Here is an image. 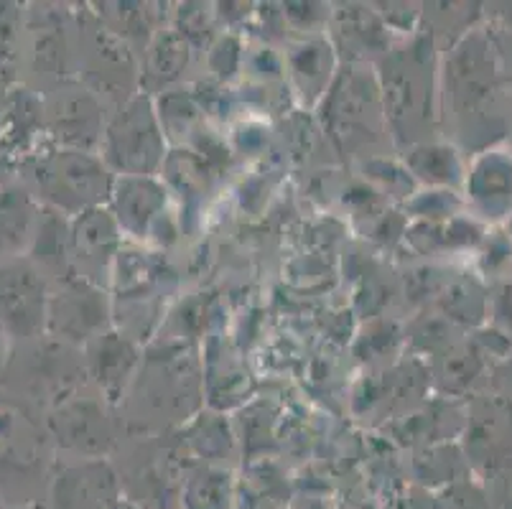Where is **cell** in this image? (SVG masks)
I'll return each instance as SVG.
<instances>
[{
    "instance_id": "cell-1",
    "label": "cell",
    "mask_w": 512,
    "mask_h": 509,
    "mask_svg": "<svg viewBox=\"0 0 512 509\" xmlns=\"http://www.w3.org/2000/svg\"><path fill=\"white\" fill-rule=\"evenodd\" d=\"M31 181L34 196L46 202L51 212L72 217L100 207L113 194L115 184L102 158L77 148H57L36 156L31 163Z\"/></svg>"
},
{
    "instance_id": "cell-2",
    "label": "cell",
    "mask_w": 512,
    "mask_h": 509,
    "mask_svg": "<svg viewBox=\"0 0 512 509\" xmlns=\"http://www.w3.org/2000/svg\"><path fill=\"white\" fill-rule=\"evenodd\" d=\"M431 49L426 41L385 54L380 64V97H383L385 123L395 140L408 143L431 120Z\"/></svg>"
},
{
    "instance_id": "cell-3",
    "label": "cell",
    "mask_w": 512,
    "mask_h": 509,
    "mask_svg": "<svg viewBox=\"0 0 512 509\" xmlns=\"http://www.w3.org/2000/svg\"><path fill=\"white\" fill-rule=\"evenodd\" d=\"M105 166L120 176H153L164 166L166 138L146 95L130 97L102 130Z\"/></svg>"
},
{
    "instance_id": "cell-4",
    "label": "cell",
    "mask_w": 512,
    "mask_h": 509,
    "mask_svg": "<svg viewBox=\"0 0 512 509\" xmlns=\"http://www.w3.org/2000/svg\"><path fill=\"white\" fill-rule=\"evenodd\" d=\"M329 135L342 151L355 153L370 146L388 130L383 112V97L372 74L360 69H344L324 95Z\"/></svg>"
},
{
    "instance_id": "cell-5",
    "label": "cell",
    "mask_w": 512,
    "mask_h": 509,
    "mask_svg": "<svg viewBox=\"0 0 512 509\" xmlns=\"http://www.w3.org/2000/svg\"><path fill=\"white\" fill-rule=\"evenodd\" d=\"M49 286L29 258L0 263V329L8 339H36L49 319Z\"/></svg>"
},
{
    "instance_id": "cell-6",
    "label": "cell",
    "mask_w": 512,
    "mask_h": 509,
    "mask_svg": "<svg viewBox=\"0 0 512 509\" xmlns=\"http://www.w3.org/2000/svg\"><path fill=\"white\" fill-rule=\"evenodd\" d=\"M107 326V298L100 286H92L82 278L62 280L57 293L49 298V319L46 331L57 334V339L82 344L95 342L105 334Z\"/></svg>"
},
{
    "instance_id": "cell-7",
    "label": "cell",
    "mask_w": 512,
    "mask_h": 509,
    "mask_svg": "<svg viewBox=\"0 0 512 509\" xmlns=\"http://www.w3.org/2000/svg\"><path fill=\"white\" fill-rule=\"evenodd\" d=\"M69 247L74 278L102 286L100 275H113L120 255V227L113 212L97 207L77 214L69 224Z\"/></svg>"
},
{
    "instance_id": "cell-8",
    "label": "cell",
    "mask_w": 512,
    "mask_h": 509,
    "mask_svg": "<svg viewBox=\"0 0 512 509\" xmlns=\"http://www.w3.org/2000/svg\"><path fill=\"white\" fill-rule=\"evenodd\" d=\"M118 499V474L102 459L67 466L51 487V502L57 509H110Z\"/></svg>"
},
{
    "instance_id": "cell-9",
    "label": "cell",
    "mask_w": 512,
    "mask_h": 509,
    "mask_svg": "<svg viewBox=\"0 0 512 509\" xmlns=\"http://www.w3.org/2000/svg\"><path fill=\"white\" fill-rule=\"evenodd\" d=\"M113 217L120 232L148 237L166 214V189L153 176H120L113 184Z\"/></svg>"
},
{
    "instance_id": "cell-10",
    "label": "cell",
    "mask_w": 512,
    "mask_h": 509,
    "mask_svg": "<svg viewBox=\"0 0 512 509\" xmlns=\"http://www.w3.org/2000/svg\"><path fill=\"white\" fill-rule=\"evenodd\" d=\"M41 214L44 207H39V199L29 189L0 184V263L29 258Z\"/></svg>"
},
{
    "instance_id": "cell-11",
    "label": "cell",
    "mask_w": 512,
    "mask_h": 509,
    "mask_svg": "<svg viewBox=\"0 0 512 509\" xmlns=\"http://www.w3.org/2000/svg\"><path fill=\"white\" fill-rule=\"evenodd\" d=\"M49 118L62 148L87 151L102 140V110L92 92L64 90L49 107Z\"/></svg>"
},
{
    "instance_id": "cell-12",
    "label": "cell",
    "mask_w": 512,
    "mask_h": 509,
    "mask_svg": "<svg viewBox=\"0 0 512 509\" xmlns=\"http://www.w3.org/2000/svg\"><path fill=\"white\" fill-rule=\"evenodd\" d=\"M44 451V438L26 410L11 400H0V464L6 469L29 471Z\"/></svg>"
},
{
    "instance_id": "cell-13",
    "label": "cell",
    "mask_w": 512,
    "mask_h": 509,
    "mask_svg": "<svg viewBox=\"0 0 512 509\" xmlns=\"http://www.w3.org/2000/svg\"><path fill=\"white\" fill-rule=\"evenodd\" d=\"M51 426H54L59 443L74 448L79 454H102L113 441L107 431L105 415L92 403L62 405L57 415L51 418Z\"/></svg>"
},
{
    "instance_id": "cell-14",
    "label": "cell",
    "mask_w": 512,
    "mask_h": 509,
    "mask_svg": "<svg viewBox=\"0 0 512 509\" xmlns=\"http://www.w3.org/2000/svg\"><path fill=\"white\" fill-rule=\"evenodd\" d=\"M92 370L100 380L102 390L110 395V400H118V392L130 380L138 364V352L128 336L105 331L92 342Z\"/></svg>"
},
{
    "instance_id": "cell-15",
    "label": "cell",
    "mask_w": 512,
    "mask_h": 509,
    "mask_svg": "<svg viewBox=\"0 0 512 509\" xmlns=\"http://www.w3.org/2000/svg\"><path fill=\"white\" fill-rule=\"evenodd\" d=\"M332 69L334 54L327 41H309V44L293 49L291 72L306 100H319L327 95Z\"/></svg>"
},
{
    "instance_id": "cell-16",
    "label": "cell",
    "mask_w": 512,
    "mask_h": 509,
    "mask_svg": "<svg viewBox=\"0 0 512 509\" xmlns=\"http://www.w3.org/2000/svg\"><path fill=\"white\" fill-rule=\"evenodd\" d=\"M189 46H186L184 36L174 34V31H161L156 39L148 44L146 62H143V84L148 90H158L164 84L174 82L186 67L189 59Z\"/></svg>"
},
{
    "instance_id": "cell-17",
    "label": "cell",
    "mask_w": 512,
    "mask_h": 509,
    "mask_svg": "<svg viewBox=\"0 0 512 509\" xmlns=\"http://www.w3.org/2000/svg\"><path fill=\"white\" fill-rule=\"evenodd\" d=\"M230 499V476L222 471H199L184 489V502L189 509H230Z\"/></svg>"
},
{
    "instance_id": "cell-18",
    "label": "cell",
    "mask_w": 512,
    "mask_h": 509,
    "mask_svg": "<svg viewBox=\"0 0 512 509\" xmlns=\"http://www.w3.org/2000/svg\"><path fill=\"white\" fill-rule=\"evenodd\" d=\"M406 166H411L413 174L428 184H449L456 176L454 156L439 146H416L411 156H406Z\"/></svg>"
},
{
    "instance_id": "cell-19",
    "label": "cell",
    "mask_w": 512,
    "mask_h": 509,
    "mask_svg": "<svg viewBox=\"0 0 512 509\" xmlns=\"http://www.w3.org/2000/svg\"><path fill=\"white\" fill-rule=\"evenodd\" d=\"M21 44V8L16 3H0V84L13 77Z\"/></svg>"
},
{
    "instance_id": "cell-20",
    "label": "cell",
    "mask_w": 512,
    "mask_h": 509,
    "mask_svg": "<svg viewBox=\"0 0 512 509\" xmlns=\"http://www.w3.org/2000/svg\"><path fill=\"white\" fill-rule=\"evenodd\" d=\"M434 509H490L484 494L469 484H456L434 499Z\"/></svg>"
},
{
    "instance_id": "cell-21",
    "label": "cell",
    "mask_w": 512,
    "mask_h": 509,
    "mask_svg": "<svg viewBox=\"0 0 512 509\" xmlns=\"http://www.w3.org/2000/svg\"><path fill=\"white\" fill-rule=\"evenodd\" d=\"M8 339L6 334H3V329H0V372L6 370V362H8Z\"/></svg>"
},
{
    "instance_id": "cell-22",
    "label": "cell",
    "mask_w": 512,
    "mask_h": 509,
    "mask_svg": "<svg viewBox=\"0 0 512 509\" xmlns=\"http://www.w3.org/2000/svg\"><path fill=\"white\" fill-rule=\"evenodd\" d=\"M110 509H141V507H138V504L130 502V499H123V497H120L118 502H115L113 507H110Z\"/></svg>"
},
{
    "instance_id": "cell-23",
    "label": "cell",
    "mask_w": 512,
    "mask_h": 509,
    "mask_svg": "<svg viewBox=\"0 0 512 509\" xmlns=\"http://www.w3.org/2000/svg\"><path fill=\"white\" fill-rule=\"evenodd\" d=\"M3 110H6V95H3V84H0V120H3Z\"/></svg>"
},
{
    "instance_id": "cell-24",
    "label": "cell",
    "mask_w": 512,
    "mask_h": 509,
    "mask_svg": "<svg viewBox=\"0 0 512 509\" xmlns=\"http://www.w3.org/2000/svg\"><path fill=\"white\" fill-rule=\"evenodd\" d=\"M0 168H3V163H0ZM0 184H3V181H0Z\"/></svg>"
}]
</instances>
